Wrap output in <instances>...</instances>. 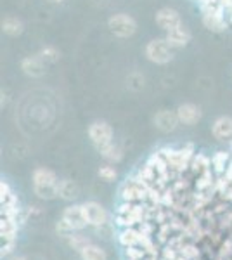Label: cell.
I'll return each instance as SVG.
<instances>
[{
  "label": "cell",
  "mask_w": 232,
  "mask_h": 260,
  "mask_svg": "<svg viewBox=\"0 0 232 260\" xmlns=\"http://www.w3.org/2000/svg\"><path fill=\"white\" fill-rule=\"evenodd\" d=\"M33 191L42 200H52L59 194L57 175L50 169L39 167L33 172Z\"/></svg>",
  "instance_id": "obj_1"
},
{
  "label": "cell",
  "mask_w": 232,
  "mask_h": 260,
  "mask_svg": "<svg viewBox=\"0 0 232 260\" xmlns=\"http://www.w3.org/2000/svg\"><path fill=\"white\" fill-rule=\"evenodd\" d=\"M144 56L147 61L154 62V64H158V66H164L174 61L175 54H174V49L170 47V44L164 39H153L146 44Z\"/></svg>",
  "instance_id": "obj_2"
},
{
  "label": "cell",
  "mask_w": 232,
  "mask_h": 260,
  "mask_svg": "<svg viewBox=\"0 0 232 260\" xmlns=\"http://www.w3.org/2000/svg\"><path fill=\"white\" fill-rule=\"evenodd\" d=\"M108 28L116 39H130L137 33V21L126 12H118L108 19Z\"/></svg>",
  "instance_id": "obj_3"
},
{
  "label": "cell",
  "mask_w": 232,
  "mask_h": 260,
  "mask_svg": "<svg viewBox=\"0 0 232 260\" xmlns=\"http://www.w3.org/2000/svg\"><path fill=\"white\" fill-rule=\"evenodd\" d=\"M159 153H161L163 156H164V160H167L168 167H170V169H175V170L187 169L189 163H191L192 158H194V148H192V144H187L182 149L164 148L163 151H159Z\"/></svg>",
  "instance_id": "obj_4"
},
{
  "label": "cell",
  "mask_w": 232,
  "mask_h": 260,
  "mask_svg": "<svg viewBox=\"0 0 232 260\" xmlns=\"http://www.w3.org/2000/svg\"><path fill=\"white\" fill-rule=\"evenodd\" d=\"M88 139L95 146L97 151L113 142V127L104 120H95L88 125Z\"/></svg>",
  "instance_id": "obj_5"
},
{
  "label": "cell",
  "mask_w": 232,
  "mask_h": 260,
  "mask_svg": "<svg viewBox=\"0 0 232 260\" xmlns=\"http://www.w3.org/2000/svg\"><path fill=\"white\" fill-rule=\"evenodd\" d=\"M201 19H203L206 30H210L213 33H222L230 26L229 21L225 18V9H223V6L217 7V9L201 11Z\"/></svg>",
  "instance_id": "obj_6"
},
{
  "label": "cell",
  "mask_w": 232,
  "mask_h": 260,
  "mask_svg": "<svg viewBox=\"0 0 232 260\" xmlns=\"http://www.w3.org/2000/svg\"><path fill=\"white\" fill-rule=\"evenodd\" d=\"M154 19H156V24H158L163 31H170V30H174V28L180 26V24H184L179 11L172 9V7H161V9L156 12Z\"/></svg>",
  "instance_id": "obj_7"
},
{
  "label": "cell",
  "mask_w": 232,
  "mask_h": 260,
  "mask_svg": "<svg viewBox=\"0 0 232 260\" xmlns=\"http://www.w3.org/2000/svg\"><path fill=\"white\" fill-rule=\"evenodd\" d=\"M82 208H83V213H85V219L90 225L99 228V225L106 224L108 212L101 203H97V201H87V203L82 205Z\"/></svg>",
  "instance_id": "obj_8"
},
{
  "label": "cell",
  "mask_w": 232,
  "mask_h": 260,
  "mask_svg": "<svg viewBox=\"0 0 232 260\" xmlns=\"http://www.w3.org/2000/svg\"><path fill=\"white\" fill-rule=\"evenodd\" d=\"M21 71L29 78H42L45 75V61L39 54L26 56L21 59Z\"/></svg>",
  "instance_id": "obj_9"
},
{
  "label": "cell",
  "mask_w": 232,
  "mask_h": 260,
  "mask_svg": "<svg viewBox=\"0 0 232 260\" xmlns=\"http://www.w3.org/2000/svg\"><path fill=\"white\" fill-rule=\"evenodd\" d=\"M153 121H154L156 128L161 130V132H164V134L174 132L180 123L179 116H177V111H172V110H159L154 115Z\"/></svg>",
  "instance_id": "obj_10"
},
{
  "label": "cell",
  "mask_w": 232,
  "mask_h": 260,
  "mask_svg": "<svg viewBox=\"0 0 232 260\" xmlns=\"http://www.w3.org/2000/svg\"><path fill=\"white\" fill-rule=\"evenodd\" d=\"M62 220H64L73 231L83 229L88 224L85 219V213H83L82 205H71V207H66L64 212H62Z\"/></svg>",
  "instance_id": "obj_11"
},
{
  "label": "cell",
  "mask_w": 232,
  "mask_h": 260,
  "mask_svg": "<svg viewBox=\"0 0 232 260\" xmlns=\"http://www.w3.org/2000/svg\"><path fill=\"white\" fill-rule=\"evenodd\" d=\"M191 39H192L191 31H189L184 24H180V26H177V28H174V30H170V31H164V40L170 44L172 49L187 47Z\"/></svg>",
  "instance_id": "obj_12"
},
{
  "label": "cell",
  "mask_w": 232,
  "mask_h": 260,
  "mask_svg": "<svg viewBox=\"0 0 232 260\" xmlns=\"http://www.w3.org/2000/svg\"><path fill=\"white\" fill-rule=\"evenodd\" d=\"M175 111H177V116H179V120H180V123H182V125H196L197 121L201 120V116H203L201 108L197 106V104H194V103L180 104Z\"/></svg>",
  "instance_id": "obj_13"
},
{
  "label": "cell",
  "mask_w": 232,
  "mask_h": 260,
  "mask_svg": "<svg viewBox=\"0 0 232 260\" xmlns=\"http://www.w3.org/2000/svg\"><path fill=\"white\" fill-rule=\"evenodd\" d=\"M212 134L220 142H232V116H218L212 125Z\"/></svg>",
  "instance_id": "obj_14"
},
{
  "label": "cell",
  "mask_w": 232,
  "mask_h": 260,
  "mask_svg": "<svg viewBox=\"0 0 232 260\" xmlns=\"http://www.w3.org/2000/svg\"><path fill=\"white\" fill-rule=\"evenodd\" d=\"M2 31L7 37H19L24 31V24L23 21L14 18V16H7L2 19Z\"/></svg>",
  "instance_id": "obj_15"
},
{
  "label": "cell",
  "mask_w": 232,
  "mask_h": 260,
  "mask_svg": "<svg viewBox=\"0 0 232 260\" xmlns=\"http://www.w3.org/2000/svg\"><path fill=\"white\" fill-rule=\"evenodd\" d=\"M59 196L62 200H68V201H73L77 200L80 196V189L78 186L70 179H62L59 180Z\"/></svg>",
  "instance_id": "obj_16"
},
{
  "label": "cell",
  "mask_w": 232,
  "mask_h": 260,
  "mask_svg": "<svg viewBox=\"0 0 232 260\" xmlns=\"http://www.w3.org/2000/svg\"><path fill=\"white\" fill-rule=\"evenodd\" d=\"M99 153H101V156H103L104 160H108L111 163H118V161L123 160V149H121L118 144H115V142L104 146L103 149H99Z\"/></svg>",
  "instance_id": "obj_17"
},
{
  "label": "cell",
  "mask_w": 232,
  "mask_h": 260,
  "mask_svg": "<svg viewBox=\"0 0 232 260\" xmlns=\"http://www.w3.org/2000/svg\"><path fill=\"white\" fill-rule=\"evenodd\" d=\"M37 54H39L45 62H57L61 59V50L57 47H54V45H44Z\"/></svg>",
  "instance_id": "obj_18"
},
{
  "label": "cell",
  "mask_w": 232,
  "mask_h": 260,
  "mask_svg": "<svg viewBox=\"0 0 232 260\" xmlns=\"http://www.w3.org/2000/svg\"><path fill=\"white\" fill-rule=\"evenodd\" d=\"M82 260H106V253L95 245H87L82 251Z\"/></svg>",
  "instance_id": "obj_19"
},
{
  "label": "cell",
  "mask_w": 232,
  "mask_h": 260,
  "mask_svg": "<svg viewBox=\"0 0 232 260\" xmlns=\"http://www.w3.org/2000/svg\"><path fill=\"white\" fill-rule=\"evenodd\" d=\"M142 196H144V191L139 187L137 182H126V186L123 187V200L125 201L141 200Z\"/></svg>",
  "instance_id": "obj_20"
},
{
  "label": "cell",
  "mask_w": 232,
  "mask_h": 260,
  "mask_svg": "<svg viewBox=\"0 0 232 260\" xmlns=\"http://www.w3.org/2000/svg\"><path fill=\"white\" fill-rule=\"evenodd\" d=\"M227 161H229V153H225V151H217L212 156V165L215 167L217 174H223L225 172Z\"/></svg>",
  "instance_id": "obj_21"
},
{
  "label": "cell",
  "mask_w": 232,
  "mask_h": 260,
  "mask_svg": "<svg viewBox=\"0 0 232 260\" xmlns=\"http://www.w3.org/2000/svg\"><path fill=\"white\" fill-rule=\"evenodd\" d=\"M126 87L134 92H139L144 87V77H142L141 73H137V71H134V73H130L128 78H126Z\"/></svg>",
  "instance_id": "obj_22"
},
{
  "label": "cell",
  "mask_w": 232,
  "mask_h": 260,
  "mask_svg": "<svg viewBox=\"0 0 232 260\" xmlns=\"http://www.w3.org/2000/svg\"><path fill=\"white\" fill-rule=\"evenodd\" d=\"M120 241H121V245H125V246H132L139 241V234L132 229H125L120 236Z\"/></svg>",
  "instance_id": "obj_23"
},
{
  "label": "cell",
  "mask_w": 232,
  "mask_h": 260,
  "mask_svg": "<svg viewBox=\"0 0 232 260\" xmlns=\"http://www.w3.org/2000/svg\"><path fill=\"white\" fill-rule=\"evenodd\" d=\"M99 175L103 177L106 182H113L116 177H118V174H116V170L113 169V167H109V165H104V167H101L99 169Z\"/></svg>",
  "instance_id": "obj_24"
},
{
  "label": "cell",
  "mask_w": 232,
  "mask_h": 260,
  "mask_svg": "<svg viewBox=\"0 0 232 260\" xmlns=\"http://www.w3.org/2000/svg\"><path fill=\"white\" fill-rule=\"evenodd\" d=\"M70 243H71V246H73V248H77L78 251H82L87 245H90L88 240H85V238H82V236H71Z\"/></svg>",
  "instance_id": "obj_25"
},
{
  "label": "cell",
  "mask_w": 232,
  "mask_h": 260,
  "mask_svg": "<svg viewBox=\"0 0 232 260\" xmlns=\"http://www.w3.org/2000/svg\"><path fill=\"white\" fill-rule=\"evenodd\" d=\"M45 2H49V4H54V6H59V4L66 2V0H45Z\"/></svg>",
  "instance_id": "obj_26"
},
{
  "label": "cell",
  "mask_w": 232,
  "mask_h": 260,
  "mask_svg": "<svg viewBox=\"0 0 232 260\" xmlns=\"http://www.w3.org/2000/svg\"><path fill=\"white\" fill-rule=\"evenodd\" d=\"M14 260H28V258H24V257H19V258H14Z\"/></svg>",
  "instance_id": "obj_27"
}]
</instances>
